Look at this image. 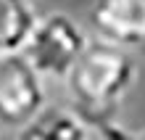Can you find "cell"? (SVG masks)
Listing matches in <instances>:
<instances>
[{"instance_id":"obj_5","label":"cell","mask_w":145,"mask_h":140,"mask_svg":"<svg viewBox=\"0 0 145 140\" xmlns=\"http://www.w3.org/2000/svg\"><path fill=\"white\" fill-rule=\"evenodd\" d=\"M37 21L27 0H0V58L24 53Z\"/></svg>"},{"instance_id":"obj_4","label":"cell","mask_w":145,"mask_h":140,"mask_svg":"<svg viewBox=\"0 0 145 140\" xmlns=\"http://www.w3.org/2000/svg\"><path fill=\"white\" fill-rule=\"evenodd\" d=\"M90 19L100 40L111 45H145V0H95Z\"/></svg>"},{"instance_id":"obj_6","label":"cell","mask_w":145,"mask_h":140,"mask_svg":"<svg viewBox=\"0 0 145 140\" xmlns=\"http://www.w3.org/2000/svg\"><path fill=\"white\" fill-rule=\"evenodd\" d=\"M19 140H87V124L74 111L45 108L19 132Z\"/></svg>"},{"instance_id":"obj_7","label":"cell","mask_w":145,"mask_h":140,"mask_svg":"<svg viewBox=\"0 0 145 140\" xmlns=\"http://www.w3.org/2000/svg\"><path fill=\"white\" fill-rule=\"evenodd\" d=\"M95 132L100 135V140H145V129L142 132H129V129L121 127L119 122H108V124L98 127Z\"/></svg>"},{"instance_id":"obj_2","label":"cell","mask_w":145,"mask_h":140,"mask_svg":"<svg viewBox=\"0 0 145 140\" xmlns=\"http://www.w3.org/2000/svg\"><path fill=\"white\" fill-rule=\"evenodd\" d=\"M90 40L84 29L66 13H48L37 21L24 48V56L42 80H63L87 50Z\"/></svg>"},{"instance_id":"obj_3","label":"cell","mask_w":145,"mask_h":140,"mask_svg":"<svg viewBox=\"0 0 145 140\" xmlns=\"http://www.w3.org/2000/svg\"><path fill=\"white\" fill-rule=\"evenodd\" d=\"M45 111V87L42 77L27 56L0 58V124L24 129L32 119Z\"/></svg>"},{"instance_id":"obj_1","label":"cell","mask_w":145,"mask_h":140,"mask_svg":"<svg viewBox=\"0 0 145 140\" xmlns=\"http://www.w3.org/2000/svg\"><path fill=\"white\" fill-rule=\"evenodd\" d=\"M135 58L124 48L106 40L90 42L66 77L74 114L92 129L116 122V111L135 82Z\"/></svg>"}]
</instances>
